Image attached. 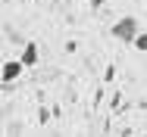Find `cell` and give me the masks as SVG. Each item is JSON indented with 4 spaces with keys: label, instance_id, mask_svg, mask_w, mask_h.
<instances>
[{
    "label": "cell",
    "instance_id": "1",
    "mask_svg": "<svg viewBox=\"0 0 147 137\" xmlns=\"http://www.w3.org/2000/svg\"><path fill=\"white\" fill-rule=\"evenodd\" d=\"M138 31H141V25H138V19H135V16H122L116 25L110 28V34H113L116 41H125V44H128V41H135V37H138Z\"/></svg>",
    "mask_w": 147,
    "mask_h": 137
},
{
    "label": "cell",
    "instance_id": "2",
    "mask_svg": "<svg viewBox=\"0 0 147 137\" xmlns=\"http://www.w3.org/2000/svg\"><path fill=\"white\" fill-rule=\"evenodd\" d=\"M22 72H25L22 59H9V62H3V69H0V84H3V87H9V84L16 81Z\"/></svg>",
    "mask_w": 147,
    "mask_h": 137
},
{
    "label": "cell",
    "instance_id": "3",
    "mask_svg": "<svg viewBox=\"0 0 147 137\" xmlns=\"http://www.w3.org/2000/svg\"><path fill=\"white\" fill-rule=\"evenodd\" d=\"M38 56H41V53H38V44H34V41H28L19 59H22V65H25V69H31V65H38Z\"/></svg>",
    "mask_w": 147,
    "mask_h": 137
},
{
    "label": "cell",
    "instance_id": "4",
    "mask_svg": "<svg viewBox=\"0 0 147 137\" xmlns=\"http://www.w3.org/2000/svg\"><path fill=\"white\" fill-rule=\"evenodd\" d=\"M131 44H135V50H141V53H147V31H138V37H135Z\"/></svg>",
    "mask_w": 147,
    "mask_h": 137
}]
</instances>
